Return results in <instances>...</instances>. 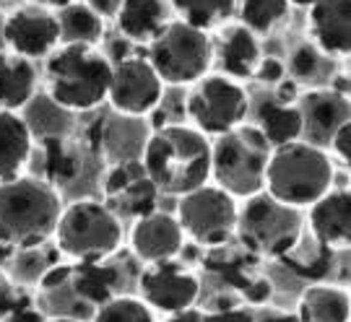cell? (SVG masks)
I'll return each mask as SVG.
<instances>
[{
	"label": "cell",
	"instance_id": "cell-1",
	"mask_svg": "<svg viewBox=\"0 0 351 322\" xmlns=\"http://www.w3.org/2000/svg\"><path fill=\"white\" fill-rule=\"evenodd\" d=\"M141 164L162 195H188L211 179V140L190 125L169 123L156 127L143 149Z\"/></svg>",
	"mask_w": 351,
	"mask_h": 322
},
{
	"label": "cell",
	"instance_id": "cell-2",
	"mask_svg": "<svg viewBox=\"0 0 351 322\" xmlns=\"http://www.w3.org/2000/svg\"><path fill=\"white\" fill-rule=\"evenodd\" d=\"M112 58L97 45H58L45 58V86L55 107L91 112L107 101Z\"/></svg>",
	"mask_w": 351,
	"mask_h": 322
},
{
	"label": "cell",
	"instance_id": "cell-3",
	"mask_svg": "<svg viewBox=\"0 0 351 322\" xmlns=\"http://www.w3.org/2000/svg\"><path fill=\"white\" fill-rule=\"evenodd\" d=\"M63 211L58 187L42 177H13L0 182V245L34 247L55 234Z\"/></svg>",
	"mask_w": 351,
	"mask_h": 322
},
{
	"label": "cell",
	"instance_id": "cell-4",
	"mask_svg": "<svg viewBox=\"0 0 351 322\" xmlns=\"http://www.w3.org/2000/svg\"><path fill=\"white\" fill-rule=\"evenodd\" d=\"M333 161L326 149L294 140L271 149L263 190L291 208H307L333 187Z\"/></svg>",
	"mask_w": 351,
	"mask_h": 322
},
{
	"label": "cell",
	"instance_id": "cell-5",
	"mask_svg": "<svg viewBox=\"0 0 351 322\" xmlns=\"http://www.w3.org/2000/svg\"><path fill=\"white\" fill-rule=\"evenodd\" d=\"M304 234L302 208H291L287 203L268 195L265 190L245 198L237 208L234 236L245 252L265 260H278L294 247Z\"/></svg>",
	"mask_w": 351,
	"mask_h": 322
},
{
	"label": "cell",
	"instance_id": "cell-6",
	"mask_svg": "<svg viewBox=\"0 0 351 322\" xmlns=\"http://www.w3.org/2000/svg\"><path fill=\"white\" fill-rule=\"evenodd\" d=\"M271 146L255 125L242 123L211 143V177L234 198H250L265 185Z\"/></svg>",
	"mask_w": 351,
	"mask_h": 322
},
{
	"label": "cell",
	"instance_id": "cell-7",
	"mask_svg": "<svg viewBox=\"0 0 351 322\" xmlns=\"http://www.w3.org/2000/svg\"><path fill=\"white\" fill-rule=\"evenodd\" d=\"M52 236L60 255L75 262H97L120 249L123 223L104 203L84 198L63 206Z\"/></svg>",
	"mask_w": 351,
	"mask_h": 322
},
{
	"label": "cell",
	"instance_id": "cell-8",
	"mask_svg": "<svg viewBox=\"0 0 351 322\" xmlns=\"http://www.w3.org/2000/svg\"><path fill=\"white\" fill-rule=\"evenodd\" d=\"M146 60L159 73L164 86H190L211 71V37L203 29H195L180 18H169L149 42Z\"/></svg>",
	"mask_w": 351,
	"mask_h": 322
},
{
	"label": "cell",
	"instance_id": "cell-9",
	"mask_svg": "<svg viewBox=\"0 0 351 322\" xmlns=\"http://www.w3.org/2000/svg\"><path fill=\"white\" fill-rule=\"evenodd\" d=\"M185 114L203 136H221L250 117V94L242 81L224 73H206L190 84Z\"/></svg>",
	"mask_w": 351,
	"mask_h": 322
},
{
	"label": "cell",
	"instance_id": "cell-10",
	"mask_svg": "<svg viewBox=\"0 0 351 322\" xmlns=\"http://www.w3.org/2000/svg\"><path fill=\"white\" fill-rule=\"evenodd\" d=\"M237 198L219 185H203L177 198V221L201 247H224L237 226Z\"/></svg>",
	"mask_w": 351,
	"mask_h": 322
},
{
	"label": "cell",
	"instance_id": "cell-11",
	"mask_svg": "<svg viewBox=\"0 0 351 322\" xmlns=\"http://www.w3.org/2000/svg\"><path fill=\"white\" fill-rule=\"evenodd\" d=\"M164 99V81L146 58H117L112 81L107 88V104L123 117H146Z\"/></svg>",
	"mask_w": 351,
	"mask_h": 322
},
{
	"label": "cell",
	"instance_id": "cell-12",
	"mask_svg": "<svg viewBox=\"0 0 351 322\" xmlns=\"http://www.w3.org/2000/svg\"><path fill=\"white\" fill-rule=\"evenodd\" d=\"M141 299L159 312L175 314L188 307H195L201 297V278L195 273L185 271L180 262L162 260L149 262L136 278Z\"/></svg>",
	"mask_w": 351,
	"mask_h": 322
},
{
	"label": "cell",
	"instance_id": "cell-13",
	"mask_svg": "<svg viewBox=\"0 0 351 322\" xmlns=\"http://www.w3.org/2000/svg\"><path fill=\"white\" fill-rule=\"evenodd\" d=\"M3 45L5 50L26 60H45L60 45V26L55 11L29 3L3 16Z\"/></svg>",
	"mask_w": 351,
	"mask_h": 322
},
{
	"label": "cell",
	"instance_id": "cell-14",
	"mask_svg": "<svg viewBox=\"0 0 351 322\" xmlns=\"http://www.w3.org/2000/svg\"><path fill=\"white\" fill-rule=\"evenodd\" d=\"M297 110L302 114V140L317 149H328L333 133L351 123L349 97L333 88H310L300 94Z\"/></svg>",
	"mask_w": 351,
	"mask_h": 322
},
{
	"label": "cell",
	"instance_id": "cell-15",
	"mask_svg": "<svg viewBox=\"0 0 351 322\" xmlns=\"http://www.w3.org/2000/svg\"><path fill=\"white\" fill-rule=\"evenodd\" d=\"M185 247V232L177 216L167 211H151L133 221L130 249L141 262H162L177 258Z\"/></svg>",
	"mask_w": 351,
	"mask_h": 322
},
{
	"label": "cell",
	"instance_id": "cell-16",
	"mask_svg": "<svg viewBox=\"0 0 351 322\" xmlns=\"http://www.w3.org/2000/svg\"><path fill=\"white\" fill-rule=\"evenodd\" d=\"M307 226L317 245L343 252L351 242V195L349 187H330L323 198L307 206Z\"/></svg>",
	"mask_w": 351,
	"mask_h": 322
},
{
	"label": "cell",
	"instance_id": "cell-17",
	"mask_svg": "<svg viewBox=\"0 0 351 322\" xmlns=\"http://www.w3.org/2000/svg\"><path fill=\"white\" fill-rule=\"evenodd\" d=\"M213 62L219 65V73L229 75L234 81H247L255 75V68L263 58L261 42L247 26L224 24L219 26V37L211 39Z\"/></svg>",
	"mask_w": 351,
	"mask_h": 322
},
{
	"label": "cell",
	"instance_id": "cell-18",
	"mask_svg": "<svg viewBox=\"0 0 351 322\" xmlns=\"http://www.w3.org/2000/svg\"><path fill=\"white\" fill-rule=\"evenodd\" d=\"M307 11L315 47L330 58H349L351 0H315Z\"/></svg>",
	"mask_w": 351,
	"mask_h": 322
},
{
	"label": "cell",
	"instance_id": "cell-19",
	"mask_svg": "<svg viewBox=\"0 0 351 322\" xmlns=\"http://www.w3.org/2000/svg\"><path fill=\"white\" fill-rule=\"evenodd\" d=\"M71 288L88 307H101L104 301L120 297L125 291V271L112 262V255L97 262H75L71 271Z\"/></svg>",
	"mask_w": 351,
	"mask_h": 322
},
{
	"label": "cell",
	"instance_id": "cell-20",
	"mask_svg": "<svg viewBox=\"0 0 351 322\" xmlns=\"http://www.w3.org/2000/svg\"><path fill=\"white\" fill-rule=\"evenodd\" d=\"M252 125L263 133L271 149L302 140V114L297 104H287V101L276 99L274 94H265L255 101Z\"/></svg>",
	"mask_w": 351,
	"mask_h": 322
},
{
	"label": "cell",
	"instance_id": "cell-21",
	"mask_svg": "<svg viewBox=\"0 0 351 322\" xmlns=\"http://www.w3.org/2000/svg\"><path fill=\"white\" fill-rule=\"evenodd\" d=\"M34 151V133L19 112L0 110V182L24 172Z\"/></svg>",
	"mask_w": 351,
	"mask_h": 322
},
{
	"label": "cell",
	"instance_id": "cell-22",
	"mask_svg": "<svg viewBox=\"0 0 351 322\" xmlns=\"http://www.w3.org/2000/svg\"><path fill=\"white\" fill-rule=\"evenodd\" d=\"M39 75L34 60L11 50H0V110H24L37 94Z\"/></svg>",
	"mask_w": 351,
	"mask_h": 322
},
{
	"label": "cell",
	"instance_id": "cell-23",
	"mask_svg": "<svg viewBox=\"0 0 351 322\" xmlns=\"http://www.w3.org/2000/svg\"><path fill=\"white\" fill-rule=\"evenodd\" d=\"M34 149L39 151V159H42V179L50 182L52 187L71 185L81 174L84 153H81V146L71 138L47 133L39 138Z\"/></svg>",
	"mask_w": 351,
	"mask_h": 322
},
{
	"label": "cell",
	"instance_id": "cell-24",
	"mask_svg": "<svg viewBox=\"0 0 351 322\" xmlns=\"http://www.w3.org/2000/svg\"><path fill=\"white\" fill-rule=\"evenodd\" d=\"M112 18L125 39L149 45L169 21V5L164 0H123Z\"/></svg>",
	"mask_w": 351,
	"mask_h": 322
},
{
	"label": "cell",
	"instance_id": "cell-25",
	"mask_svg": "<svg viewBox=\"0 0 351 322\" xmlns=\"http://www.w3.org/2000/svg\"><path fill=\"white\" fill-rule=\"evenodd\" d=\"M351 301L349 291L343 286L333 284H313L302 291L297 304V320L300 322H349Z\"/></svg>",
	"mask_w": 351,
	"mask_h": 322
},
{
	"label": "cell",
	"instance_id": "cell-26",
	"mask_svg": "<svg viewBox=\"0 0 351 322\" xmlns=\"http://www.w3.org/2000/svg\"><path fill=\"white\" fill-rule=\"evenodd\" d=\"M55 16L60 26V45H99L104 37V18L84 0H73L58 8Z\"/></svg>",
	"mask_w": 351,
	"mask_h": 322
},
{
	"label": "cell",
	"instance_id": "cell-27",
	"mask_svg": "<svg viewBox=\"0 0 351 322\" xmlns=\"http://www.w3.org/2000/svg\"><path fill=\"white\" fill-rule=\"evenodd\" d=\"M336 255L339 252L317 245L313 236H310V242H304V234H302L300 242L289 249L284 258H278V262H284L289 271L294 273L297 278H302V281L320 284L336 271Z\"/></svg>",
	"mask_w": 351,
	"mask_h": 322
},
{
	"label": "cell",
	"instance_id": "cell-28",
	"mask_svg": "<svg viewBox=\"0 0 351 322\" xmlns=\"http://www.w3.org/2000/svg\"><path fill=\"white\" fill-rule=\"evenodd\" d=\"M159 198H162V193H159L156 185L143 174L138 179H133L128 187H123L120 193L104 198V206H107L117 219H130V221H136L141 216L156 211V208H159Z\"/></svg>",
	"mask_w": 351,
	"mask_h": 322
},
{
	"label": "cell",
	"instance_id": "cell-29",
	"mask_svg": "<svg viewBox=\"0 0 351 322\" xmlns=\"http://www.w3.org/2000/svg\"><path fill=\"white\" fill-rule=\"evenodd\" d=\"M237 3L239 0H169V8L180 21L211 32L224 26L237 13Z\"/></svg>",
	"mask_w": 351,
	"mask_h": 322
},
{
	"label": "cell",
	"instance_id": "cell-30",
	"mask_svg": "<svg viewBox=\"0 0 351 322\" xmlns=\"http://www.w3.org/2000/svg\"><path fill=\"white\" fill-rule=\"evenodd\" d=\"M58 255H60V249L47 247V242L34 245V247L13 249L11 265H8V281L16 286H37L42 273L60 260Z\"/></svg>",
	"mask_w": 351,
	"mask_h": 322
},
{
	"label": "cell",
	"instance_id": "cell-31",
	"mask_svg": "<svg viewBox=\"0 0 351 322\" xmlns=\"http://www.w3.org/2000/svg\"><path fill=\"white\" fill-rule=\"evenodd\" d=\"M289 11L291 5L287 0H239L237 3L239 24L247 26L255 37H265L281 24H287Z\"/></svg>",
	"mask_w": 351,
	"mask_h": 322
},
{
	"label": "cell",
	"instance_id": "cell-32",
	"mask_svg": "<svg viewBox=\"0 0 351 322\" xmlns=\"http://www.w3.org/2000/svg\"><path fill=\"white\" fill-rule=\"evenodd\" d=\"M94 322H156L151 307L138 297H120L104 301L101 307L94 310Z\"/></svg>",
	"mask_w": 351,
	"mask_h": 322
},
{
	"label": "cell",
	"instance_id": "cell-33",
	"mask_svg": "<svg viewBox=\"0 0 351 322\" xmlns=\"http://www.w3.org/2000/svg\"><path fill=\"white\" fill-rule=\"evenodd\" d=\"M284 68H287L291 81H313L323 68V52L317 50L313 42H300L289 52V60Z\"/></svg>",
	"mask_w": 351,
	"mask_h": 322
},
{
	"label": "cell",
	"instance_id": "cell-34",
	"mask_svg": "<svg viewBox=\"0 0 351 322\" xmlns=\"http://www.w3.org/2000/svg\"><path fill=\"white\" fill-rule=\"evenodd\" d=\"M143 174H146V169H143L141 159L117 161V164L110 166L107 174H104V182H101V187H104V198H110V195H114V193H120L123 187H128L133 179H138V177H143Z\"/></svg>",
	"mask_w": 351,
	"mask_h": 322
},
{
	"label": "cell",
	"instance_id": "cell-35",
	"mask_svg": "<svg viewBox=\"0 0 351 322\" xmlns=\"http://www.w3.org/2000/svg\"><path fill=\"white\" fill-rule=\"evenodd\" d=\"M239 297L245 299L250 307L268 304L271 297H274V284H271L265 275H252L250 281H245V286L239 288Z\"/></svg>",
	"mask_w": 351,
	"mask_h": 322
},
{
	"label": "cell",
	"instance_id": "cell-36",
	"mask_svg": "<svg viewBox=\"0 0 351 322\" xmlns=\"http://www.w3.org/2000/svg\"><path fill=\"white\" fill-rule=\"evenodd\" d=\"M71 271H73V265L58 260L55 265H50L47 271L42 273V278H39L37 286L42 291H55V288H60V286H65L71 281Z\"/></svg>",
	"mask_w": 351,
	"mask_h": 322
},
{
	"label": "cell",
	"instance_id": "cell-37",
	"mask_svg": "<svg viewBox=\"0 0 351 322\" xmlns=\"http://www.w3.org/2000/svg\"><path fill=\"white\" fill-rule=\"evenodd\" d=\"M284 75H287V68H284V62L278 60V58H261L252 78H258L265 86H276Z\"/></svg>",
	"mask_w": 351,
	"mask_h": 322
},
{
	"label": "cell",
	"instance_id": "cell-38",
	"mask_svg": "<svg viewBox=\"0 0 351 322\" xmlns=\"http://www.w3.org/2000/svg\"><path fill=\"white\" fill-rule=\"evenodd\" d=\"M213 322H258V312L250 304H234L226 310L211 312Z\"/></svg>",
	"mask_w": 351,
	"mask_h": 322
},
{
	"label": "cell",
	"instance_id": "cell-39",
	"mask_svg": "<svg viewBox=\"0 0 351 322\" xmlns=\"http://www.w3.org/2000/svg\"><path fill=\"white\" fill-rule=\"evenodd\" d=\"M328 149L336 151V156H339V159L349 166V161H351V123L341 125L339 130L333 133V138H330V146H328Z\"/></svg>",
	"mask_w": 351,
	"mask_h": 322
},
{
	"label": "cell",
	"instance_id": "cell-40",
	"mask_svg": "<svg viewBox=\"0 0 351 322\" xmlns=\"http://www.w3.org/2000/svg\"><path fill=\"white\" fill-rule=\"evenodd\" d=\"M45 320H47V317L42 314L39 307H34V299L26 297L3 322H45Z\"/></svg>",
	"mask_w": 351,
	"mask_h": 322
},
{
	"label": "cell",
	"instance_id": "cell-41",
	"mask_svg": "<svg viewBox=\"0 0 351 322\" xmlns=\"http://www.w3.org/2000/svg\"><path fill=\"white\" fill-rule=\"evenodd\" d=\"M167 322H213V317H211V312L198 310V307H188V310L169 314Z\"/></svg>",
	"mask_w": 351,
	"mask_h": 322
},
{
	"label": "cell",
	"instance_id": "cell-42",
	"mask_svg": "<svg viewBox=\"0 0 351 322\" xmlns=\"http://www.w3.org/2000/svg\"><path fill=\"white\" fill-rule=\"evenodd\" d=\"M84 3H86V5H91L94 11L99 13L101 18H112L123 0H84Z\"/></svg>",
	"mask_w": 351,
	"mask_h": 322
},
{
	"label": "cell",
	"instance_id": "cell-43",
	"mask_svg": "<svg viewBox=\"0 0 351 322\" xmlns=\"http://www.w3.org/2000/svg\"><path fill=\"white\" fill-rule=\"evenodd\" d=\"M32 3H37L42 8H50V11H58V8H63V5L73 3V0H32Z\"/></svg>",
	"mask_w": 351,
	"mask_h": 322
},
{
	"label": "cell",
	"instance_id": "cell-44",
	"mask_svg": "<svg viewBox=\"0 0 351 322\" xmlns=\"http://www.w3.org/2000/svg\"><path fill=\"white\" fill-rule=\"evenodd\" d=\"M330 88H333V91H339V94H343V97H349V75H339Z\"/></svg>",
	"mask_w": 351,
	"mask_h": 322
},
{
	"label": "cell",
	"instance_id": "cell-45",
	"mask_svg": "<svg viewBox=\"0 0 351 322\" xmlns=\"http://www.w3.org/2000/svg\"><path fill=\"white\" fill-rule=\"evenodd\" d=\"M289 5H297V8H310L315 0H287Z\"/></svg>",
	"mask_w": 351,
	"mask_h": 322
},
{
	"label": "cell",
	"instance_id": "cell-46",
	"mask_svg": "<svg viewBox=\"0 0 351 322\" xmlns=\"http://www.w3.org/2000/svg\"><path fill=\"white\" fill-rule=\"evenodd\" d=\"M45 322H81V320H75V317H47Z\"/></svg>",
	"mask_w": 351,
	"mask_h": 322
},
{
	"label": "cell",
	"instance_id": "cell-47",
	"mask_svg": "<svg viewBox=\"0 0 351 322\" xmlns=\"http://www.w3.org/2000/svg\"><path fill=\"white\" fill-rule=\"evenodd\" d=\"M0 50H5V45H3V16H0Z\"/></svg>",
	"mask_w": 351,
	"mask_h": 322
}]
</instances>
